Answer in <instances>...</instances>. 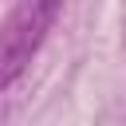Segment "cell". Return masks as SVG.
I'll return each mask as SVG.
<instances>
[{
    "label": "cell",
    "instance_id": "cell-1",
    "mask_svg": "<svg viewBox=\"0 0 126 126\" xmlns=\"http://www.w3.org/2000/svg\"><path fill=\"white\" fill-rule=\"evenodd\" d=\"M59 8H63V0H20V8L8 16V24L0 32V91H8L28 71V63L43 47Z\"/></svg>",
    "mask_w": 126,
    "mask_h": 126
}]
</instances>
